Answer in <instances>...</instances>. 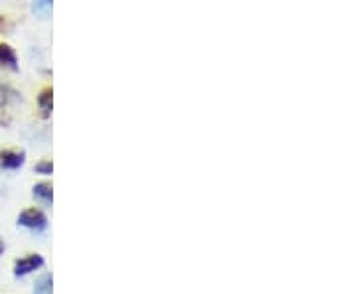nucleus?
I'll list each match as a JSON object with an SVG mask.
<instances>
[{
	"instance_id": "obj_1",
	"label": "nucleus",
	"mask_w": 355,
	"mask_h": 294,
	"mask_svg": "<svg viewBox=\"0 0 355 294\" xmlns=\"http://www.w3.org/2000/svg\"><path fill=\"white\" fill-rule=\"evenodd\" d=\"M18 227L30 231H44L48 227V218L38 207H28L18 216Z\"/></svg>"
},
{
	"instance_id": "obj_2",
	"label": "nucleus",
	"mask_w": 355,
	"mask_h": 294,
	"mask_svg": "<svg viewBox=\"0 0 355 294\" xmlns=\"http://www.w3.org/2000/svg\"><path fill=\"white\" fill-rule=\"evenodd\" d=\"M26 164V153L18 148H0V172L18 170Z\"/></svg>"
},
{
	"instance_id": "obj_3",
	"label": "nucleus",
	"mask_w": 355,
	"mask_h": 294,
	"mask_svg": "<svg viewBox=\"0 0 355 294\" xmlns=\"http://www.w3.org/2000/svg\"><path fill=\"white\" fill-rule=\"evenodd\" d=\"M44 267V257L38 253H32V255L20 257L14 261V277H26L30 273H34L36 269Z\"/></svg>"
},
{
	"instance_id": "obj_4",
	"label": "nucleus",
	"mask_w": 355,
	"mask_h": 294,
	"mask_svg": "<svg viewBox=\"0 0 355 294\" xmlns=\"http://www.w3.org/2000/svg\"><path fill=\"white\" fill-rule=\"evenodd\" d=\"M36 105H38L40 116L42 119H50L51 111H53V89H51L50 85L40 89L38 97H36Z\"/></svg>"
},
{
	"instance_id": "obj_5",
	"label": "nucleus",
	"mask_w": 355,
	"mask_h": 294,
	"mask_svg": "<svg viewBox=\"0 0 355 294\" xmlns=\"http://www.w3.org/2000/svg\"><path fill=\"white\" fill-rule=\"evenodd\" d=\"M0 67H6L10 71H18L20 69L16 50L10 44H4V42H0Z\"/></svg>"
},
{
	"instance_id": "obj_6",
	"label": "nucleus",
	"mask_w": 355,
	"mask_h": 294,
	"mask_svg": "<svg viewBox=\"0 0 355 294\" xmlns=\"http://www.w3.org/2000/svg\"><path fill=\"white\" fill-rule=\"evenodd\" d=\"M22 101V97H20V93L14 89L12 85H8V83H0V107H12L16 103Z\"/></svg>"
},
{
	"instance_id": "obj_7",
	"label": "nucleus",
	"mask_w": 355,
	"mask_h": 294,
	"mask_svg": "<svg viewBox=\"0 0 355 294\" xmlns=\"http://www.w3.org/2000/svg\"><path fill=\"white\" fill-rule=\"evenodd\" d=\"M32 193H34V198L42 202L44 205H50L53 202V188H51V184L48 182H40L36 184L34 188H32Z\"/></svg>"
},
{
	"instance_id": "obj_8",
	"label": "nucleus",
	"mask_w": 355,
	"mask_h": 294,
	"mask_svg": "<svg viewBox=\"0 0 355 294\" xmlns=\"http://www.w3.org/2000/svg\"><path fill=\"white\" fill-rule=\"evenodd\" d=\"M53 8V0H32V14L38 18H48Z\"/></svg>"
},
{
	"instance_id": "obj_9",
	"label": "nucleus",
	"mask_w": 355,
	"mask_h": 294,
	"mask_svg": "<svg viewBox=\"0 0 355 294\" xmlns=\"http://www.w3.org/2000/svg\"><path fill=\"white\" fill-rule=\"evenodd\" d=\"M34 294H53V279L51 275H42L34 284Z\"/></svg>"
},
{
	"instance_id": "obj_10",
	"label": "nucleus",
	"mask_w": 355,
	"mask_h": 294,
	"mask_svg": "<svg viewBox=\"0 0 355 294\" xmlns=\"http://www.w3.org/2000/svg\"><path fill=\"white\" fill-rule=\"evenodd\" d=\"M34 172L36 174H42V176H51V172H53V162L51 160H40L38 164L34 166Z\"/></svg>"
},
{
	"instance_id": "obj_11",
	"label": "nucleus",
	"mask_w": 355,
	"mask_h": 294,
	"mask_svg": "<svg viewBox=\"0 0 355 294\" xmlns=\"http://www.w3.org/2000/svg\"><path fill=\"white\" fill-rule=\"evenodd\" d=\"M12 123V111L8 107H0V127H10Z\"/></svg>"
},
{
	"instance_id": "obj_12",
	"label": "nucleus",
	"mask_w": 355,
	"mask_h": 294,
	"mask_svg": "<svg viewBox=\"0 0 355 294\" xmlns=\"http://www.w3.org/2000/svg\"><path fill=\"white\" fill-rule=\"evenodd\" d=\"M14 24L4 16V14H0V34H10L12 32Z\"/></svg>"
},
{
	"instance_id": "obj_13",
	"label": "nucleus",
	"mask_w": 355,
	"mask_h": 294,
	"mask_svg": "<svg viewBox=\"0 0 355 294\" xmlns=\"http://www.w3.org/2000/svg\"><path fill=\"white\" fill-rule=\"evenodd\" d=\"M2 253H4V243L0 241V255H2Z\"/></svg>"
}]
</instances>
